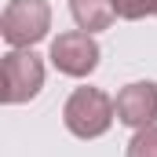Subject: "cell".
Returning <instances> with one entry per match:
<instances>
[{
	"instance_id": "1",
	"label": "cell",
	"mask_w": 157,
	"mask_h": 157,
	"mask_svg": "<svg viewBox=\"0 0 157 157\" xmlns=\"http://www.w3.org/2000/svg\"><path fill=\"white\" fill-rule=\"evenodd\" d=\"M113 117H117V99H110L102 88H77L62 106V121L77 139L106 135Z\"/></svg>"
},
{
	"instance_id": "2",
	"label": "cell",
	"mask_w": 157,
	"mask_h": 157,
	"mask_svg": "<svg viewBox=\"0 0 157 157\" xmlns=\"http://www.w3.org/2000/svg\"><path fill=\"white\" fill-rule=\"evenodd\" d=\"M44 88V62L40 55L26 51V48H15L4 55L0 62V95L7 106H18V102H29Z\"/></svg>"
},
{
	"instance_id": "3",
	"label": "cell",
	"mask_w": 157,
	"mask_h": 157,
	"mask_svg": "<svg viewBox=\"0 0 157 157\" xmlns=\"http://www.w3.org/2000/svg\"><path fill=\"white\" fill-rule=\"evenodd\" d=\"M48 29H51L48 0H7L0 15V33L11 48H29L48 37Z\"/></svg>"
},
{
	"instance_id": "4",
	"label": "cell",
	"mask_w": 157,
	"mask_h": 157,
	"mask_svg": "<svg viewBox=\"0 0 157 157\" xmlns=\"http://www.w3.org/2000/svg\"><path fill=\"white\" fill-rule=\"evenodd\" d=\"M51 62L66 77H88L99 66V44L84 29H70L51 40Z\"/></svg>"
},
{
	"instance_id": "5",
	"label": "cell",
	"mask_w": 157,
	"mask_h": 157,
	"mask_svg": "<svg viewBox=\"0 0 157 157\" xmlns=\"http://www.w3.org/2000/svg\"><path fill=\"white\" fill-rule=\"evenodd\" d=\"M117 121L128 128H150L157 124V84L154 80H135L121 88L117 95Z\"/></svg>"
},
{
	"instance_id": "6",
	"label": "cell",
	"mask_w": 157,
	"mask_h": 157,
	"mask_svg": "<svg viewBox=\"0 0 157 157\" xmlns=\"http://www.w3.org/2000/svg\"><path fill=\"white\" fill-rule=\"evenodd\" d=\"M70 11H73V22L84 33H99V29L113 26L117 0H70Z\"/></svg>"
},
{
	"instance_id": "7",
	"label": "cell",
	"mask_w": 157,
	"mask_h": 157,
	"mask_svg": "<svg viewBox=\"0 0 157 157\" xmlns=\"http://www.w3.org/2000/svg\"><path fill=\"white\" fill-rule=\"evenodd\" d=\"M128 157H157V124L139 128L128 143Z\"/></svg>"
},
{
	"instance_id": "8",
	"label": "cell",
	"mask_w": 157,
	"mask_h": 157,
	"mask_svg": "<svg viewBox=\"0 0 157 157\" xmlns=\"http://www.w3.org/2000/svg\"><path fill=\"white\" fill-rule=\"evenodd\" d=\"M117 15L121 18H146V15H157V0H117Z\"/></svg>"
}]
</instances>
